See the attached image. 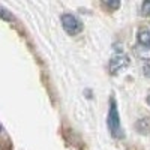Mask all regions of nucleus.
<instances>
[{
  "label": "nucleus",
  "instance_id": "f257e3e1",
  "mask_svg": "<svg viewBox=\"0 0 150 150\" xmlns=\"http://www.w3.org/2000/svg\"><path fill=\"white\" fill-rule=\"evenodd\" d=\"M107 123H108V129L112 134V137L123 138V131H122V126H120V117H119V112H117V105H116L114 98H111V101H110V111H108Z\"/></svg>",
  "mask_w": 150,
  "mask_h": 150
},
{
  "label": "nucleus",
  "instance_id": "9d476101",
  "mask_svg": "<svg viewBox=\"0 0 150 150\" xmlns=\"http://www.w3.org/2000/svg\"><path fill=\"white\" fill-rule=\"evenodd\" d=\"M144 75H147V77H150V65H147V66H144Z\"/></svg>",
  "mask_w": 150,
  "mask_h": 150
},
{
  "label": "nucleus",
  "instance_id": "20e7f679",
  "mask_svg": "<svg viewBox=\"0 0 150 150\" xmlns=\"http://www.w3.org/2000/svg\"><path fill=\"white\" fill-rule=\"evenodd\" d=\"M135 54L138 59L141 60H147L150 62V47H146V45H135Z\"/></svg>",
  "mask_w": 150,
  "mask_h": 150
},
{
  "label": "nucleus",
  "instance_id": "1a4fd4ad",
  "mask_svg": "<svg viewBox=\"0 0 150 150\" xmlns=\"http://www.w3.org/2000/svg\"><path fill=\"white\" fill-rule=\"evenodd\" d=\"M104 6L111 8V9H117V8H120V2H105Z\"/></svg>",
  "mask_w": 150,
  "mask_h": 150
},
{
  "label": "nucleus",
  "instance_id": "7ed1b4c3",
  "mask_svg": "<svg viewBox=\"0 0 150 150\" xmlns=\"http://www.w3.org/2000/svg\"><path fill=\"white\" fill-rule=\"evenodd\" d=\"M128 65H129V59H128L126 54H123V53L116 54V56H112L111 60H110V72L112 75H116V74L122 72Z\"/></svg>",
  "mask_w": 150,
  "mask_h": 150
},
{
  "label": "nucleus",
  "instance_id": "f03ea898",
  "mask_svg": "<svg viewBox=\"0 0 150 150\" xmlns=\"http://www.w3.org/2000/svg\"><path fill=\"white\" fill-rule=\"evenodd\" d=\"M62 26H63L65 32L71 36H75V35H78L81 30H83V24L81 21L72 15V14H65V15H62Z\"/></svg>",
  "mask_w": 150,
  "mask_h": 150
},
{
  "label": "nucleus",
  "instance_id": "6e6552de",
  "mask_svg": "<svg viewBox=\"0 0 150 150\" xmlns=\"http://www.w3.org/2000/svg\"><path fill=\"white\" fill-rule=\"evenodd\" d=\"M141 14L144 17H150V0H147V2L141 5Z\"/></svg>",
  "mask_w": 150,
  "mask_h": 150
},
{
  "label": "nucleus",
  "instance_id": "423d86ee",
  "mask_svg": "<svg viewBox=\"0 0 150 150\" xmlns=\"http://www.w3.org/2000/svg\"><path fill=\"white\" fill-rule=\"evenodd\" d=\"M138 44H140V45L150 47V30L141 29V30L138 32Z\"/></svg>",
  "mask_w": 150,
  "mask_h": 150
},
{
  "label": "nucleus",
  "instance_id": "9b49d317",
  "mask_svg": "<svg viewBox=\"0 0 150 150\" xmlns=\"http://www.w3.org/2000/svg\"><path fill=\"white\" fill-rule=\"evenodd\" d=\"M147 104H149V105H150V96H149V98H147Z\"/></svg>",
  "mask_w": 150,
  "mask_h": 150
},
{
  "label": "nucleus",
  "instance_id": "f8f14e48",
  "mask_svg": "<svg viewBox=\"0 0 150 150\" xmlns=\"http://www.w3.org/2000/svg\"><path fill=\"white\" fill-rule=\"evenodd\" d=\"M0 131H2V126H0Z\"/></svg>",
  "mask_w": 150,
  "mask_h": 150
},
{
  "label": "nucleus",
  "instance_id": "39448f33",
  "mask_svg": "<svg viewBox=\"0 0 150 150\" xmlns=\"http://www.w3.org/2000/svg\"><path fill=\"white\" fill-rule=\"evenodd\" d=\"M135 128H137V131H138L140 134H149L150 132V119L149 117L140 119L138 122H137Z\"/></svg>",
  "mask_w": 150,
  "mask_h": 150
},
{
  "label": "nucleus",
  "instance_id": "0eeeda50",
  "mask_svg": "<svg viewBox=\"0 0 150 150\" xmlns=\"http://www.w3.org/2000/svg\"><path fill=\"white\" fill-rule=\"evenodd\" d=\"M0 18L5 20V21H14V17H12V14H11L8 9H5L3 6H0Z\"/></svg>",
  "mask_w": 150,
  "mask_h": 150
}]
</instances>
